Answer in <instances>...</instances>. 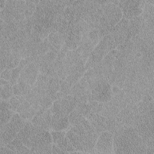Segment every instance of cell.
Wrapping results in <instances>:
<instances>
[{"mask_svg": "<svg viewBox=\"0 0 154 154\" xmlns=\"http://www.w3.org/2000/svg\"><path fill=\"white\" fill-rule=\"evenodd\" d=\"M112 150L116 153H146V146L135 129L128 127L113 136Z\"/></svg>", "mask_w": 154, "mask_h": 154, "instance_id": "obj_1", "label": "cell"}, {"mask_svg": "<svg viewBox=\"0 0 154 154\" xmlns=\"http://www.w3.org/2000/svg\"><path fill=\"white\" fill-rule=\"evenodd\" d=\"M144 4L145 1L124 0L119 1L118 6L122 11L123 17L129 20L142 14Z\"/></svg>", "mask_w": 154, "mask_h": 154, "instance_id": "obj_2", "label": "cell"}, {"mask_svg": "<svg viewBox=\"0 0 154 154\" xmlns=\"http://www.w3.org/2000/svg\"><path fill=\"white\" fill-rule=\"evenodd\" d=\"M109 52L105 41L103 38L101 39L89 55L85 64V70L92 68L94 65L100 62Z\"/></svg>", "mask_w": 154, "mask_h": 154, "instance_id": "obj_3", "label": "cell"}, {"mask_svg": "<svg viewBox=\"0 0 154 154\" xmlns=\"http://www.w3.org/2000/svg\"><path fill=\"white\" fill-rule=\"evenodd\" d=\"M91 92L93 100L99 102H106L110 100L112 97L111 85L106 80L96 84L91 89Z\"/></svg>", "mask_w": 154, "mask_h": 154, "instance_id": "obj_4", "label": "cell"}, {"mask_svg": "<svg viewBox=\"0 0 154 154\" xmlns=\"http://www.w3.org/2000/svg\"><path fill=\"white\" fill-rule=\"evenodd\" d=\"M102 15L106 19L109 25L111 27H114L123 17V14L120 7L111 2L102 5Z\"/></svg>", "mask_w": 154, "mask_h": 154, "instance_id": "obj_5", "label": "cell"}, {"mask_svg": "<svg viewBox=\"0 0 154 154\" xmlns=\"http://www.w3.org/2000/svg\"><path fill=\"white\" fill-rule=\"evenodd\" d=\"M52 113L49 109H44L41 108L31 120V122L45 130L49 131L51 129V119Z\"/></svg>", "mask_w": 154, "mask_h": 154, "instance_id": "obj_6", "label": "cell"}, {"mask_svg": "<svg viewBox=\"0 0 154 154\" xmlns=\"http://www.w3.org/2000/svg\"><path fill=\"white\" fill-rule=\"evenodd\" d=\"M113 137L108 131L102 132L96 141L95 152L100 153H110L112 151Z\"/></svg>", "mask_w": 154, "mask_h": 154, "instance_id": "obj_7", "label": "cell"}, {"mask_svg": "<svg viewBox=\"0 0 154 154\" xmlns=\"http://www.w3.org/2000/svg\"><path fill=\"white\" fill-rule=\"evenodd\" d=\"M19 131L9 122L1 126L0 129V146H4L16 137Z\"/></svg>", "mask_w": 154, "mask_h": 154, "instance_id": "obj_8", "label": "cell"}, {"mask_svg": "<svg viewBox=\"0 0 154 154\" xmlns=\"http://www.w3.org/2000/svg\"><path fill=\"white\" fill-rule=\"evenodd\" d=\"M144 26V20L142 16L135 17L129 20V26L126 32V40H132Z\"/></svg>", "mask_w": 154, "mask_h": 154, "instance_id": "obj_9", "label": "cell"}, {"mask_svg": "<svg viewBox=\"0 0 154 154\" xmlns=\"http://www.w3.org/2000/svg\"><path fill=\"white\" fill-rule=\"evenodd\" d=\"M39 70L34 63H29L25 66L21 70L20 78L25 82L32 86L36 82Z\"/></svg>", "mask_w": 154, "mask_h": 154, "instance_id": "obj_10", "label": "cell"}, {"mask_svg": "<svg viewBox=\"0 0 154 154\" xmlns=\"http://www.w3.org/2000/svg\"><path fill=\"white\" fill-rule=\"evenodd\" d=\"M68 116L63 112L52 114L51 125V129L60 131L66 130L69 127H70Z\"/></svg>", "mask_w": 154, "mask_h": 154, "instance_id": "obj_11", "label": "cell"}, {"mask_svg": "<svg viewBox=\"0 0 154 154\" xmlns=\"http://www.w3.org/2000/svg\"><path fill=\"white\" fill-rule=\"evenodd\" d=\"M94 131L99 135L102 132L106 131V117L100 114L91 112L87 117Z\"/></svg>", "mask_w": 154, "mask_h": 154, "instance_id": "obj_12", "label": "cell"}, {"mask_svg": "<svg viewBox=\"0 0 154 154\" xmlns=\"http://www.w3.org/2000/svg\"><path fill=\"white\" fill-rule=\"evenodd\" d=\"M135 113L131 107L126 106L122 109L116 116V120L119 122L125 128L132 127L135 119Z\"/></svg>", "mask_w": 154, "mask_h": 154, "instance_id": "obj_13", "label": "cell"}, {"mask_svg": "<svg viewBox=\"0 0 154 154\" xmlns=\"http://www.w3.org/2000/svg\"><path fill=\"white\" fill-rule=\"evenodd\" d=\"M15 111L13 110L9 100H1L0 125L1 126L10 121Z\"/></svg>", "mask_w": 154, "mask_h": 154, "instance_id": "obj_14", "label": "cell"}, {"mask_svg": "<svg viewBox=\"0 0 154 154\" xmlns=\"http://www.w3.org/2000/svg\"><path fill=\"white\" fill-rule=\"evenodd\" d=\"M60 103L62 111L69 115L71 112L75 109L78 102L72 96L67 95L60 99Z\"/></svg>", "mask_w": 154, "mask_h": 154, "instance_id": "obj_15", "label": "cell"}, {"mask_svg": "<svg viewBox=\"0 0 154 154\" xmlns=\"http://www.w3.org/2000/svg\"><path fill=\"white\" fill-rule=\"evenodd\" d=\"M121 111L119 107L111 100L103 103V109L101 115L106 118L115 117Z\"/></svg>", "mask_w": 154, "mask_h": 154, "instance_id": "obj_16", "label": "cell"}, {"mask_svg": "<svg viewBox=\"0 0 154 154\" xmlns=\"http://www.w3.org/2000/svg\"><path fill=\"white\" fill-rule=\"evenodd\" d=\"M48 38L50 45L59 52L65 43L66 38L58 32H51Z\"/></svg>", "mask_w": 154, "mask_h": 154, "instance_id": "obj_17", "label": "cell"}, {"mask_svg": "<svg viewBox=\"0 0 154 154\" xmlns=\"http://www.w3.org/2000/svg\"><path fill=\"white\" fill-rule=\"evenodd\" d=\"M67 137L77 151L84 152V141L82 137L75 134L70 129H69L66 134Z\"/></svg>", "mask_w": 154, "mask_h": 154, "instance_id": "obj_18", "label": "cell"}, {"mask_svg": "<svg viewBox=\"0 0 154 154\" xmlns=\"http://www.w3.org/2000/svg\"><path fill=\"white\" fill-rule=\"evenodd\" d=\"M5 146L16 153H31V150L25 146L20 140L17 138H15Z\"/></svg>", "mask_w": 154, "mask_h": 154, "instance_id": "obj_19", "label": "cell"}, {"mask_svg": "<svg viewBox=\"0 0 154 154\" xmlns=\"http://www.w3.org/2000/svg\"><path fill=\"white\" fill-rule=\"evenodd\" d=\"M54 144H55L60 149L64 152L65 153L78 152L73 147V146L66 135L60 139Z\"/></svg>", "mask_w": 154, "mask_h": 154, "instance_id": "obj_20", "label": "cell"}, {"mask_svg": "<svg viewBox=\"0 0 154 154\" xmlns=\"http://www.w3.org/2000/svg\"><path fill=\"white\" fill-rule=\"evenodd\" d=\"M68 117L70 127L81 123L85 119V118L82 116V114H81L78 111H76V109L71 112L69 114Z\"/></svg>", "mask_w": 154, "mask_h": 154, "instance_id": "obj_21", "label": "cell"}, {"mask_svg": "<svg viewBox=\"0 0 154 154\" xmlns=\"http://www.w3.org/2000/svg\"><path fill=\"white\" fill-rule=\"evenodd\" d=\"M1 91H0V96L1 100H9L12 96L13 94V85L9 82L4 85L0 86Z\"/></svg>", "mask_w": 154, "mask_h": 154, "instance_id": "obj_22", "label": "cell"}, {"mask_svg": "<svg viewBox=\"0 0 154 154\" xmlns=\"http://www.w3.org/2000/svg\"><path fill=\"white\" fill-rule=\"evenodd\" d=\"M129 26V20L123 17L112 28L111 32H119L126 33L128 27Z\"/></svg>", "mask_w": 154, "mask_h": 154, "instance_id": "obj_23", "label": "cell"}, {"mask_svg": "<svg viewBox=\"0 0 154 154\" xmlns=\"http://www.w3.org/2000/svg\"><path fill=\"white\" fill-rule=\"evenodd\" d=\"M53 102L54 101L47 93L41 95L40 97L39 104L42 108L49 109L52 106Z\"/></svg>", "mask_w": 154, "mask_h": 154, "instance_id": "obj_24", "label": "cell"}, {"mask_svg": "<svg viewBox=\"0 0 154 154\" xmlns=\"http://www.w3.org/2000/svg\"><path fill=\"white\" fill-rule=\"evenodd\" d=\"M75 109L79 112L86 119L89 114L91 112V109L88 103H78Z\"/></svg>", "mask_w": 154, "mask_h": 154, "instance_id": "obj_25", "label": "cell"}, {"mask_svg": "<svg viewBox=\"0 0 154 154\" xmlns=\"http://www.w3.org/2000/svg\"><path fill=\"white\" fill-rule=\"evenodd\" d=\"M36 4L33 1H25V16L26 19L31 17L34 13L36 10Z\"/></svg>", "mask_w": 154, "mask_h": 154, "instance_id": "obj_26", "label": "cell"}, {"mask_svg": "<svg viewBox=\"0 0 154 154\" xmlns=\"http://www.w3.org/2000/svg\"><path fill=\"white\" fill-rule=\"evenodd\" d=\"M19 87V88L21 91L22 94L23 96H25L27 94H28L30 91L31 90L32 88V86L30 85L29 84H28V83H26V82H25L23 80H22V79L19 78L18 81H17V83Z\"/></svg>", "mask_w": 154, "mask_h": 154, "instance_id": "obj_27", "label": "cell"}, {"mask_svg": "<svg viewBox=\"0 0 154 154\" xmlns=\"http://www.w3.org/2000/svg\"><path fill=\"white\" fill-rule=\"evenodd\" d=\"M22 68L19 66L12 69V73H11V78L10 81V83L14 85V84L17 83V81L20 77V72L22 70Z\"/></svg>", "mask_w": 154, "mask_h": 154, "instance_id": "obj_28", "label": "cell"}, {"mask_svg": "<svg viewBox=\"0 0 154 154\" xmlns=\"http://www.w3.org/2000/svg\"><path fill=\"white\" fill-rule=\"evenodd\" d=\"M51 135L52 137L53 143H55L60 139L65 137L66 132L64 131H51Z\"/></svg>", "mask_w": 154, "mask_h": 154, "instance_id": "obj_29", "label": "cell"}, {"mask_svg": "<svg viewBox=\"0 0 154 154\" xmlns=\"http://www.w3.org/2000/svg\"><path fill=\"white\" fill-rule=\"evenodd\" d=\"M71 86L70 84L66 81H62L61 84V87H60V91L65 96L67 95H69Z\"/></svg>", "mask_w": 154, "mask_h": 154, "instance_id": "obj_30", "label": "cell"}, {"mask_svg": "<svg viewBox=\"0 0 154 154\" xmlns=\"http://www.w3.org/2000/svg\"><path fill=\"white\" fill-rule=\"evenodd\" d=\"M88 38L92 42L98 43L100 41V39L99 37L98 31L96 29H91V31H90L88 33Z\"/></svg>", "mask_w": 154, "mask_h": 154, "instance_id": "obj_31", "label": "cell"}, {"mask_svg": "<svg viewBox=\"0 0 154 154\" xmlns=\"http://www.w3.org/2000/svg\"><path fill=\"white\" fill-rule=\"evenodd\" d=\"M31 105L29 104V103L26 101V100H25L24 101H23L22 102L20 103L19 106L17 108V112L19 114H21L25 111H26L28 109H29L31 107Z\"/></svg>", "mask_w": 154, "mask_h": 154, "instance_id": "obj_32", "label": "cell"}, {"mask_svg": "<svg viewBox=\"0 0 154 154\" xmlns=\"http://www.w3.org/2000/svg\"><path fill=\"white\" fill-rule=\"evenodd\" d=\"M9 102L11 104V105L13 107V109L14 111H17V108L19 106L20 104V101L19 99V98L16 96H12L10 99H9Z\"/></svg>", "mask_w": 154, "mask_h": 154, "instance_id": "obj_33", "label": "cell"}, {"mask_svg": "<svg viewBox=\"0 0 154 154\" xmlns=\"http://www.w3.org/2000/svg\"><path fill=\"white\" fill-rule=\"evenodd\" d=\"M11 73H12L11 69H5L3 72L1 73V78L10 82L11 78Z\"/></svg>", "mask_w": 154, "mask_h": 154, "instance_id": "obj_34", "label": "cell"}, {"mask_svg": "<svg viewBox=\"0 0 154 154\" xmlns=\"http://www.w3.org/2000/svg\"><path fill=\"white\" fill-rule=\"evenodd\" d=\"M16 153L6 146H0V154H15Z\"/></svg>", "mask_w": 154, "mask_h": 154, "instance_id": "obj_35", "label": "cell"}, {"mask_svg": "<svg viewBox=\"0 0 154 154\" xmlns=\"http://www.w3.org/2000/svg\"><path fill=\"white\" fill-rule=\"evenodd\" d=\"M13 94L14 96H22L21 91L17 84H16L14 85H13Z\"/></svg>", "mask_w": 154, "mask_h": 154, "instance_id": "obj_36", "label": "cell"}, {"mask_svg": "<svg viewBox=\"0 0 154 154\" xmlns=\"http://www.w3.org/2000/svg\"><path fill=\"white\" fill-rule=\"evenodd\" d=\"M52 153H65V152L60 149L55 144L53 143L52 146Z\"/></svg>", "mask_w": 154, "mask_h": 154, "instance_id": "obj_37", "label": "cell"}]
</instances>
